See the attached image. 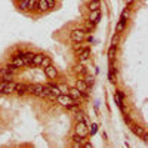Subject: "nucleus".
Listing matches in <instances>:
<instances>
[{
    "instance_id": "nucleus-1",
    "label": "nucleus",
    "mask_w": 148,
    "mask_h": 148,
    "mask_svg": "<svg viewBox=\"0 0 148 148\" xmlns=\"http://www.w3.org/2000/svg\"><path fill=\"white\" fill-rule=\"evenodd\" d=\"M56 101H58V104H61L62 107H67V108L76 104V99H73L68 93H59L56 96Z\"/></svg>"
},
{
    "instance_id": "nucleus-2",
    "label": "nucleus",
    "mask_w": 148,
    "mask_h": 148,
    "mask_svg": "<svg viewBox=\"0 0 148 148\" xmlns=\"http://www.w3.org/2000/svg\"><path fill=\"white\" fill-rule=\"evenodd\" d=\"M84 37H86V31L82 30V28H76V30H73V31L70 33V39H71V42H74V43L83 42Z\"/></svg>"
},
{
    "instance_id": "nucleus-3",
    "label": "nucleus",
    "mask_w": 148,
    "mask_h": 148,
    "mask_svg": "<svg viewBox=\"0 0 148 148\" xmlns=\"http://www.w3.org/2000/svg\"><path fill=\"white\" fill-rule=\"evenodd\" d=\"M9 65H14L15 68H22V67H24L22 52H19V53H16V55L12 56V58H10V62H9Z\"/></svg>"
},
{
    "instance_id": "nucleus-4",
    "label": "nucleus",
    "mask_w": 148,
    "mask_h": 148,
    "mask_svg": "<svg viewBox=\"0 0 148 148\" xmlns=\"http://www.w3.org/2000/svg\"><path fill=\"white\" fill-rule=\"evenodd\" d=\"M76 133L80 135V136H83V138L88 136V126H86L84 121H77L76 123Z\"/></svg>"
},
{
    "instance_id": "nucleus-5",
    "label": "nucleus",
    "mask_w": 148,
    "mask_h": 148,
    "mask_svg": "<svg viewBox=\"0 0 148 148\" xmlns=\"http://www.w3.org/2000/svg\"><path fill=\"white\" fill-rule=\"evenodd\" d=\"M43 70H45V74L47 76V79L53 80V79H56V77H58V70H56L52 64H51V65H47V67H45Z\"/></svg>"
},
{
    "instance_id": "nucleus-6",
    "label": "nucleus",
    "mask_w": 148,
    "mask_h": 148,
    "mask_svg": "<svg viewBox=\"0 0 148 148\" xmlns=\"http://www.w3.org/2000/svg\"><path fill=\"white\" fill-rule=\"evenodd\" d=\"M43 89H45L43 84H31V86H28V92H31L36 96H42Z\"/></svg>"
},
{
    "instance_id": "nucleus-7",
    "label": "nucleus",
    "mask_w": 148,
    "mask_h": 148,
    "mask_svg": "<svg viewBox=\"0 0 148 148\" xmlns=\"http://www.w3.org/2000/svg\"><path fill=\"white\" fill-rule=\"evenodd\" d=\"M15 86H16V83H14V82H5V88H3V92L2 93H5V95H8V93H12V92H15Z\"/></svg>"
},
{
    "instance_id": "nucleus-8",
    "label": "nucleus",
    "mask_w": 148,
    "mask_h": 148,
    "mask_svg": "<svg viewBox=\"0 0 148 148\" xmlns=\"http://www.w3.org/2000/svg\"><path fill=\"white\" fill-rule=\"evenodd\" d=\"M33 56H34V53H33V52H25V53H22L24 65H27V67L33 65Z\"/></svg>"
},
{
    "instance_id": "nucleus-9",
    "label": "nucleus",
    "mask_w": 148,
    "mask_h": 148,
    "mask_svg": "<svg viewBox=\"0 0 148 148\" xmlns=\"http://www.w3.org/2000/svg\"><path fill=\"white\" fill-rule=\"evenodd\" d=\"M99 18H101V10H99V9L90 10V14H89V21H90V22L96 24L98 21H99Z\"/></svg>"
},
{
    "instance_id": "nucleus-10",
    "label": "nucleus",
    "mask_w": 148,
    "mask_h": 148,
    "mask_svg": "<svg viewBox=\"0 0 148 148\" xmlns=\"http://www.w3.org/2000/svg\"><path fill=\"white\" fill-rule=\"evenodd\" d=\"M15 92H16L18 95L27 93V92H28V86H27V84H24V83H19V84L15 86Z\"/></svg>"
},
{
    "instance_id": "nucleus-11",
    "label": "nucleus",
    "mask_w": 148,
    "mask_h": 148,
    "mask_svg": "<svg viewBox=\"0 0 148 148\" xmlns=\"http://www.w3.org/2000/svg\"><path fill=\"white\" fill-rule=\"evenodd\" d=\"M67 93L73 98V99H79V98L83 95V93H82L77 88H71V89H68V92H67Z\"/></svg>"
},
{
    "instance_id": "nucleus-12",
    "label": "nucleus",
    "mask_w": 148,
    "mask_h": 148,
    "mask_svg": "<svg viewBox=\"0 0 148 148\" xmlns=\"http://www.w3.org/2000/svg\"><path fill=\"white\" fill-rule=\"evenodd\" d=\"M36 9H39L40 12H46V10H49V8H47V2H46V0H37Z\"/></svg>"
},
{
    "instance_id": "nucleus-13",
    "label": "nucleus",
    "mask_w": 148,
    "mask_h": 148,
    "mask_svg": "<svg viewBox=\"0 0 148 148\" xmlns=\"http://www.w3.org/2000/svg\"><path fill=\"white\" fill-rule=\"evenodd\" d=\"M43 53H34V56H33V65L34 67H40V64H42V61H43Z\"/></svg>"
},
{
    "instance_id": "nucleus-14",
    "label": "nucleus",
    "mask_w": 148,
    "mask_h": 148,
    "mask_svg": "<svg viewBox=\"0 0 148 148\" xmlns=\"http://www.w3.org/2000/svg\"><path fill=\"white\" fill-rule=\"evenodd\" d=\"M46 88L49 89V92H51L53 96H58V95L61 93V90H59V88H58V84H53V83H51V84H47Z\"/></svg>"
},
{
    "instance_id": "nucleus-15",
    "label": "nucleus",
    "mask_w": 148,
    "mask_h": 148,
    "mask_svg": "<svg viewBox=\"0 0 148 148\" xmlns=\"http://www.w3.org/2000/svg\"><path fill=\"white\" fill-rule=\"evenodd\" d=\"M76 88H77V89H79L82 93H84L86 90L89 89V86L84 83V80H77V83H76Z\"/></svg>"
},
{
    "instance_id": "nucleus-16",
    "label": "nucleus",
    "mask_w": 148,
    "mask_h": 148,
    "mask_svg": "<svg viewBox=\"0 0 148 148\" xmlns=\"http://www.w3.org/2000/svg\"><path fill=\"white\" fill-rule=\"evenodd\" d=\"M89 55H90V49L89 47H84L83 51L79 53V58H80V61H84V59L89 58Z\"/></svg>"
},
{
    "instance_id": "nucleus-17",
    "label": "nucleus",
    "mask_w": 148,
    "mask_h": 148,
    "mask_svg": "<svg viewBox=\"0 0 148 148\" xmlns=\"http://www.w3.org/2000/svg\"><path fill=\"white\" fill-rule=\"evenodd\" d=\"M101 8V0H90L89 2V10H96Z\"/></svg>"
},
{
    "instance_id": "nucleus-18",
    "label": "nucleus",
    "mask_w": 148,
    "mask_h": 148,
    "mask_svg": "<svg viewBox=\"0 0 148 148\" xmlns=\"http://www.w3.org/2000/svg\"><path fill=\"white\" fill-rule=\"evenodd\" d=\"M114 101H116V104H117L119 107H123V95H121L120 90H117V92L114 93Z\"/></svg>"
},
{
    "instance_id": "nucleus-19",
    "label": "nucleus",
    "mask_w": 148,
    "mask_h": 148,
    "mask_svg": "<svg viewBox=\"0 0 148 148\" xmlns=\"http://www.w3.org/2000/svg\"><path fill=\"white\" fill-rule=\"evenodd\" d=\"M84 47H88V45H84V43H82V42H79V43H76V45H74V51H76L77 53H80L82 51H83V49Z\"/></svg>"
},
{
    "instance_id": "nucleus-20",
    "label": "nucleus",
    "mask_w": 148,
    "mask_h": 148,
    "mask_svg": "<svg viewBox=\"0 0 148 148\" xmlns=\"http://www.w3.org/2000/svg\"><path fill=\"white\" fill-rule=\"evenodd\" d=\"M51 64H52L51 56H46V55H45V56H43V61H42V64H40V67H43V68H45V67L51 65Z\"/></svg>"
},
{
    "instance_id": "nucleus-21",
    "label": "nucleus",
    "mask_w": 148,
    "mask_h": 148,
    "mask_svg": "<svg viewBox=\"0 0 148 148\" xmlns=\"http://www.w3.org/2000/svg\"><path fill=\"white\" fill-rule=\"evenodd\" d=\"M74 119H76V121H84V113L77 110L76 114H74Z\"/></svg>"
},
{
    "instance_id": "nucleus-22",
    "label": "nucleus",
    "mask_w": 148,
    "mask_h": 148,
    "mask_svg": "<svg viewBox=\"0 0 148 148\" xmlns=\"http://www.w3.org/2000/svg\"><path fill=\"white\" fill-rule=\"evenodd\" d=\"M125 24H126V21H121V19L119 21L117 27H116V33H117V34H120L123 30H125Z\"/></svg>"
},
{
    "instance_id": "nucleus-23",
    "label": "nucleus",
    "mask_w": 148,
    "mask_h": 148,
    "mask_svg": "<svg viewBox=\"0 0 148 148\" xmlns=\"http://www.w3.org/2000/svg\"><path fill=\"white\" fill-rule=\"evenodd\" d=\"M18 9L19 10H27L28 9V0H21L19 5H18Z\"/></svg>"
},
{
    "instance_id": "nucleus-24",
    "label": "nucleus",
    "mask_w": 148,
    "mask_h": 148,
    "mask_svg": "<svg viewBox=\"0 0 148 148\" xmlns=\"http://www.w3.org/2000/svg\"><path fill=\"white\" fill-rule=\"evenodd\" d=\"M114 55H116V46H113V45H111L110 51H108V58H110V61H113Z\"/></svg>"
},
{
    "instance_id": "nucleus-25",
    "label": "nucleus",
    "mask_w": 148,
    "mask_h": 148,
    "mask_svg": "<svg viewBox=\"0 0 148 148\" xmlns=\"http://www.w3.org/2000/svg\"><path fill=\"white\" fill-rule=\"evenodd\" d=\"M14 79V74H2V80L3 82H10Z\"/></svg>"
},
{
    "instance_id": "nucleus-26",
    "label": "nucleus",
    "mask_w": 148,
    "mask_h": 148,
    "mask_svg": "<svg viewBox=\"0 0 148 148\" xmlns=\"http://www.w3.org/2000/svg\"><path fill=\"white\" fill-rule=\"evenodd\" d=\"M83 80H84V83L88 84V86H92V84H93V77H92V76H86Z\"/></svg>"
},
{
    "instance_id": "nucleus-27",
    "label": "nucleus",
    "mask_w": 148,
    "mask_h": 148,
    "mask_svg": "<svg viewBox=\"0 0 148 148\" xmlns=\"http://www.w3.org/2000/svg\"><path fill=\"white\" fill-rule=\"evenodd\" d=\"M127 18H129V10H127V9H125V10L121 12V21H126Z\"/></svg>"
},
{
    "instance_id": "nucleus-28",
    "label": "nucleus",
    "mask_w": 148,
    "mask_h": 148,
    "mask_svg": "<svg viewBox=\"0 0 148 148\" xmlns=\"http://www.w3.org/2000/svg\"><path fill=\"white\" fill-rule=\"evenodd\" d=\"M36 3H37V0H28V9H34Z\"/></svg>"
},
{
    "instance_id": "nucleus-29",
    "label": "nucleus",
    "mask_w": 148,
    "mask_h": 148,
    "mask_svg": "<svg viewBox=\"0 0 148 148\" xmlns=\"http://www.w3.org/2000/svg\"><path fill=\"white\" fill-rule=\"evenodd\" d=\"M119 43V34H116V37H113V46H117Z\"/></svg>"
},
{
    "instance_id": "nucleus-30",
    "label": "nucleus",
    "mask_w": 148,
    "mask_h": 148,
    "mask_svg": "<svg viewBox=\"0 0 148 148\" xmlns=\"http://www.w3.org/2000/svg\"><path fill=\"white\" fill-rule=\"evenodd\" d=\"M133 132H135V133H136V135H142V130H141L139 127L136 129V126H133Z\"/></svg>"
},
{
    "instance_id": "nucleus-31",
    "label": "nucleus",
    "mask_w": 148,
    "mask_h": 148,
    "mask_svg": "<svg viewBox=\"0 0 148 148\" xmlns=\"http://www.w3.org/2000/svg\"><path fill=\"white\" fill-rule=\"evenodd\" d=\"M83 71H84L83 65H77V67H76V73H83Z\"/></svg>"
},
{
    "instance_id": "nucleus-32",
    "label": "nucleus",
    "mask_w": 148,
    "mask_h": 148,
    "mask_svg": "<svg viewBox=\"0 0 148 148\" xmlns=\"http://www.w3.org/2000/svg\"><path fill=\"white\" fill-rule=\"evenodd\" d=\"M3 88H5V82H0V93L3 92Z\"/></svg>"
},
{
    "instance_id": "nucleus-33",
    "label": "nucleus",
    "mask_w": 148,
    "mask_h": 148,
    "mask_svg": "<svg viewBox=\"0 0 148 148\" xmlns=\"http://www.w3.org/2000/svg\"><path fill=\"white\" fill-rule=\"evenodd\" d=\"M95 132H96V125H92V130H90V133L93 135Z\"/></svg>"
},
{
    "instance_id": "nucleus-34",
    "label": "nucleus",
    "mask_w": 148,
    "mask_h": 148,
    "mask_svg": "<svg viewBox=\"0 0 148 148\" xmlns=\"http://www.w3.org/2000/svg\"><path fill=\"white\" fill-rule=\"evenodd\" d=\"M84 147H86V148H90V147H92V144H90V142H86V144H84Z\"/></svg>"
}]
</instances>
